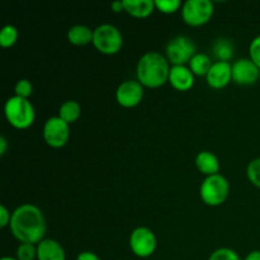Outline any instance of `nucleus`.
<instances>
[{"mask_svg":"<svg viewBox=\"0 0 260 260\" xmlns=\"http://www.w3.org/2000/svg\"><path fill=\"white\" fill-rule=\"evenodd\" d=\"M10 233L19 243L37 245L45 239L47 231L45 215L37 206L24 203L12 212Z\"/></svg>","mask_w":260,"mask_h":260,"instance_id":"obj_1","label":"nucleus"},{"mask_svg":"<svg viewBox=\"0 0 260 260\" xmlns=\"http://www.w3.org/2000/svg\"><path fill=\"white\" fill-rule=\"evenodd\" d=\"M170 68L172 66L165 55L156 51H149L144 53L137 62V81L146 88H160L169 80Z\"/></svg>","mask_w":260,"mask_h":260,"instance_id":"obj_2","label":"nucleus"},{"mask_svg":"<svg viewBox=\"0 0 260 260\" xmlns=\"http://www.w3.org/2000/svg\"><path fill=\"white\" fill-rule=\"evenodd\" d=\"M4 114L10 126L17 129H27L36 119L35 107L28 99L13 95L4 104Z\"/></svg>","mask_w":260,"mask_h":260,"instance_id":"obj_3","label":"nucleus"},{"mask_svg":"<svg viewBox=\"0 0 260 260\" xmlns=\"http://www.w3.org/2000/svg\"><path fill=\"white\" fill-rule=\"evenodd\" d=\"M230 193V183L222 174L206 177L201 183L200 196L203 203L211 207H217L226 202Z\"/></svg>","mask_w":260,"mask_h":260,"instance_id":"obj_4","label":"nucleus"},{"mask_svg":"<svg viewBox=\"0 0 260 260\" xmlns=\"http://www.w3.org/2000/svg\"><path fill=\"white\" fill-rule=\"evenodd\" d=\"M93 46L103 55H116L123 47V36L116 25L104 23L94 29Z\"/></svg>","mask_w":260,"mask_h":260,"instance_id":"obj_5","label":"nucleus"},{"mask_svg":"<svg viewBox=\"0 0 260 260\" xmlns=\"http://www.w3.org/2000/svg\"><path fill=\"white\" fill-rule=\"evenodd\" d=\"M197 53V46L187 36H177L165 46V57L172 66L187 65Z\"/></svg>","mask_w":260,"mask_h":260,"instance_id":"obj_6","label":"nucleus"},{"mask_svg":"<svg viewBox=\"0 0 260 260\" xmlns=\"http://www.w3.org/2000/svg\"><path fill=\"white\" fill-rule=\"evenodd\" d=\"M180 13L185 24L190 27H201L210 22L215 13V8L211 0H187L183 4Z\"/></svg>","mask_w":260,"mask_h":260,"instance_id":"obj_7","label":"nucleus"},{"mask_svg":"<svg viewBox=\"0 0 260 260\" xmlns=\"http://www.w3.org/2000/svg\"><path fill=\"white\" fill-rule=\"evenodd\" d=\"M129 249L137 258H149L157 248V239L154 231L145 226L136 228L129 235Z\"/></svg>","mask_w":260,"mask_h":260,"instance_id":"obj_8","label":"nucleus"},{"mask_svg":"<svg viewBox=\"0 0 260 260\" xmlns=\"http://www.w3.org/2000/svg\"><path fill=\"white\" fill-rule=\"evenodd\" d=\"M43 140L52 149H61L70 139V124L58 116L50 117L43 124Z\"/></svg>","mask_w":260,"mask_h":260,"instance_id":"obj_9","label":"nucleus"},{"mask_svg":"<svg viewBox=\"0 0 260 260\" xmlns=\"http://www.w3.org/2000/svg\"><path fill=\"white\" fill-rule=\"evenodd\" d=\"M144 98V86L137 80H126L116 90V101L123 108L139 106Z\"/></svg>","mask_w":260,"mask_h":260,"instance_id":"obj_10","label":"nucleus"},{"mask_svg":"<svg viewBox=\"0 0 260 260\" xmlns=\"http://www.w3.org/2000/svg\"><path fill=\"white\" fill-rule=\"evenodd\" d=\"M259 76L260 69L249 57L239 58L233 63V81L238 85H253Z\"/></svg>","mask_w":260,"mask_h":260,"instance_id":"obj_11","label":"nucleus"},{"mask_svg":"<svg viewBox=\"0 0 260 260\" xmlns=\"http://www.w3.org/2000/svg\"><path fill=\"white\" fill-rule=\"evenodd\" d=\"M206 80L212 89H223L233 81V63L215 61Z\"/></svg>","mask_w":260,"mask_h":260,"instance_id":"obj_12","label":"nucleus"},{"mask_svg":"<svg viewBox=\"0 0 260 260\" xmlns=\"http://www.w3.org/2000/svg\"><path fill=\"white\" fill-rule=\"evenodd\" d=\"M194 74L187 65H177L170 68L168 83L179 91H187L194 85Z\"/></svg>","mask_w":260,"mask_h":260,"instance_id":"obj_13","label":"nucleus"},{"mask_svg":"<svg viewBox=\"0 0 260 260\" xmlns=\"http://www.w3.org/2000/svg\"><path fill=\"white\" fill-rule=\"evenodd\" d=\"M37 260H66V251L55 239H43L37 244Z\"/></svg>","mask_w":260,"mask_h":260,"instance_id":"obj_14","label":"nucleus"},{"mask_svg":"<svg viewBox=\"0 0 260 260\" xmlns=\"http://www.w3.org/2000/svg\"><path fill=\"white\" fill-rule=\"evenodd\" d=\"M196 167L206 177L220 174V160L213 152L203 150L196 156Z\"/></svg>","mask_w":260,"mask_h":260,"instance_id":"obj_15","label":"nucleus"},{"mask_svg":"<svg viewBox=\"0 0 260 260\" xmlns=\"http://www.w3.org/2000/svg\"><path fill=\"white\" fill-rule=\"evenodd\" d=\"M124 12L134 18L144 19L154 13L155 0H123Z\"/></svg>","mask_w":260,"mask_h":260,"instance_id":"obj_16","label":"nucleus"},{"mask_svg":"<svg viewBox=\"0 0 260 260\" xmlns=\"http://www.w3.org/2000/svg\"><path fill=\"white\" fill-rule=\"evenodd\" d=\"M94 29L89 28L88 25L75 24L69 28L68 41L74 46H86L93 43Z\"/></svg>","mask_w":260,"mask_h":260,"instance_id":"obj_17","label":"nucleus"},{"mask_svg":"<svg viewBox=\"0 0 260 260\" xmlns=\"http://www.w3.org/2000/svg\"><path fill=\"white\" fill-rule=\"evenodd\" d=\"M212 55L216 61L230 62L235 55V45L229 38H217L212 45Z\"/></svg>","mask_w":260,"mask_h":260,"instance_id":"obj_18","label":"nucleus"},{"mask_svg":"<svg viewBox=\"0 0 260 260\" xmlns=\"http://www.w3.org/2000/svg\"><path fill=\"white\" fill-rule=\"evenodd\" d=\"M213 65V61L207 53L197 52L193 56L192 60L188 63V68L192 70L196 76H207L208 71L211 70Z\"/></svg>","mask_w":260,"mask_h":260,"instance_id":"obj_19","label":"nucleus"},{"mask_svg":"<svg viewBox=\"0 0 260 260\" xmlns=\"http://www.w3.org/2000/svg\"><path fill=\"white\" fill-rule=\"evenodd\" d=\"M81 116V107L76 101H66L58 108V117L71 124L78 121Z\"/></svg>","mask_w":260,"mask_h":260,"instance_id":"obj_20","label":"nucleus"},{"mask_svg":"<svg viewBox=\"0 0 260 260\" xmlns=\"http://www.w3.org/2000/svg\"><path fill=\"white\" fill-rule=\"evenodd\" d=\"M19 37V32L15 25L7 24L2 28L0 30V46L3 48H9L15 45Z\"/></svg>","mask_w":260,"mask_h":260,"instance_id":"obj_21","label":"nucleus"},{"mask_svg":"<svg viewBox=\"0 0 260 260\" xmlns=\"http://www.w3.org/2000/svg\"><path fill=\"white\" fill-rule=\"evenodd\" d=\"M15 258L18 260H37V245L19 243L15 250Z\"/></svg>","mask_w":260,"mask_h":260,"instance_id":"obj_22","label":"nucleus"},{"mask_svg":"<svg viewBox=\"0 0 260 260\" xmlns=\"http://www.w3.org/2000/svg\"><path fill=\"white\" fill-rule=\"evenodd\" d=\"M246 177L254 187L260 189V157L251 160L246 168Z\"/></svg>","mask_w":260,"mask_h":260,"instance_id":"obj_23","label":"nucleus"},{"mask_svg":"<svg viewBox=\"0 0 260 260\" xmlns=\"http://www.w3.org/2000/svg\"><path fill=\"white\" fill-rule=\"evenodd\" d=\"M183 4L180 0H155V8L164 14H173L182 9Z\"/></svg>","mask_w":260,"mask_h":260,"instance_id":"obj_24","label":"nucleus"},{"mask_svg":"<svg viewBox=\"0 0 260 260\" xmlns=\"http://www.w3.org/2000/svg\"><path fill=\"white\" fill-rule=\"evenodd\" d=\"M207 260H243L238 253L231 248H218L211 253Z\"/></svg>","mask_w":260,"mask_h":260,"instance_id":"obj_25","label":"nucleus"},{"mask_svg":"<svg viewBox=\"0 0 260 260\" xmlns=\"http://www.w3.org/2000/svg\"><path fill=\"white\" fill-rule=\"evenodd\" d=\"M14 91L17 96L28 99L33 93L32 83H30L28 79H20V80H18L17 84H15Z\"/></svg>","mask_w":260,"mask_h":260,"instance_id":"obj_26","label":"nucleus"},{"mask_svg":"<svg viewBox=\"0 0 260 260\" xmlns=\"http://www.w3.org/2000/svg\"><path fill=\"white\" fill-rule=\"evenodd\" d=\"M249 58L260 69V36L254 37L249 45Z\"/></svg>","mask_w":260,"mask_h":260,"instance_id":"obj_27","label":"nucleus"},{"mask_svg":"<svg viewBox=\"0 0 260 260\" xmlns=\"http://www.w3.org/2000/svg\"><path fill=\"white\" fill-rule=\"evenodd\" d=\"M10 220H12V213L9 212L4 205L0 206V228L4 229L10 225Z\"/></svg>","mask_w":260,"mask_h":260,"instance_id":"obj_28","label":"nucleus"},{"mask_svg":"<svg viewBox=\"0 0 260 260\" xmlns=\"http://www.w3.org/2000/svg\"><path fill=\"white\" fill-rule=\"evenodd\" d=\"M76 260H101V258H99L95 253H93V251L85 250L78 254Z\"/></svg>","mask_w":260,"mask_h":260,"instance_id":"obj_29","label":"nucleus"},{"mask_svg":"<svg viewBox=\"0 0 260 260\" xmlns=\"http://www.w3.org/2000/svg\"><path fill=\"white\" fill-rule=\"evenodd\" d=\"M111 9L112 12L114 13H121L124 12V7H123V0H116L111 4Z\"/></svg>","mask_w":260,"mask_h":260,"instance_id":"obj_30","label":"nucleus"},{"mask_svg":"<svg viewBox=\"0 0 260 260\" xmlns=\"http://www.w3.org/2000/svg\"><path fill=\"white\" fill-rule=\"evenodd\" d=\"M8 146H9L8 145V140L4 136L0 137V156H4L8 150Z\"/></svg>","mask_w":260,"mask_h":260,"instance_id":"obj_31","label":"nucleus"},{"mask_svg":"<svg viewBox=\"0 0 260 260\" xmlns=\"http://www.w3.org/2000/svg\"><path fill=\"white\" fill-rule=\"evenodd\" d=\"M243 260H260V250L250 251Z\"/></svg>","mask_w":260,"mask_h":260,"instance_id":"obj_32","label":"nucleus"},{"mask_svg":"<svg viewBox=\"0 0 260 260\" xmlns=\"http://www.w3.org/2000/svg\"><path fill=\"white\" fill-rule=\"evenodd\" d=\"M0 260H18V259L15 258V256H3Z\"/></svg>","mask_w":260,"mask_h":260,"instance_id":"obj_33","label":"nucleus"}]
</instances>
